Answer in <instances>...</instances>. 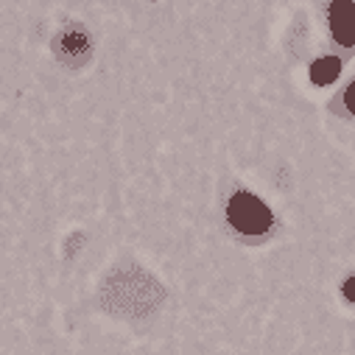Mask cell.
<instances>
[{"mask_svg": "<svg viewBox=\"0 0 355 355\" xmlns=\"http://www.w3.org/2000/svg\"><path fill=\"white\" fill-rule=\"evenodd\" d=\"M227 216L233 227L244 235H263L271 227V210L252 193H235L230 199Z\"/></svg>", "mask_w": 355, "mask_h": 355, "instance_id": "1", "label": "cell"}, {"mask_svg": "<svg viewBox=\"0 0 355 355\" xmlns=\"http://www.w3.org/2000/svg\"><path fill=\"white\" fill-rule=\"evenodd\" d=\"M53 51H56V56H59L62 62H67V64L76 67V64H82V62L90 59L93 42H90V34H84V31H79V28H70V31H64V34L56 37Z\"/></svg>", "mask_w": 355, "mask_h": 355, "instance_id": "2", "label": "cell"}, {"mask_svg": "<svg viewBox=\"0 0 355 355\" xmlns=\"http://www.w3.org/2000/svg\"><path fill=\"white\" fill-rule=\"evenodd\" d=\"M330 31L341 45H355V3H349V0H333Z\"/></svg>", "mask_w": 355, "mask_h": 355, "instance_id": "3", "label": "cell"}, {"mask_svg": "<svg viewBox=\"0 0 355 355\" xmlns=\"http://www.w3.org/2000/svg\"><path fill=\"white\" fill-rule=\"evenodd\" d=\"M338 73H341V62L336 56H322L311 64V79L316 84H330L338 79Z\"/></svg>", "mask_w": 355, "mask_h": 355, "instance_id": "4", "label": "cell"}, {"mask_svg": "<svg viewBox=\"0 0 355 355\" xmlns=\"http://www.w3.org/2000/svg\"><path fill=\"white\" fill-rule=\"evenodd\" d=\"M344 104H347L349 112H355V82L347 87V93H344Z\"/></svg>", "mask_w": 355, "mask_h": 355, "instance_id": "5", "label": "cell"}, {"mask_svg": "<svg viewBox=\"0 0 355 355\" xmlns=\"http://www.w3.org/2000/svg\"><path fill=\"white\" fill-rule=\"evenodd\" d=\"M344 297H347L349 302H355V277H349V280L344 282Z\"/></svg>", "mask_w": 355, "mask_h": 355, "instance_id": "6", "label": "cell"}]
</instances>
